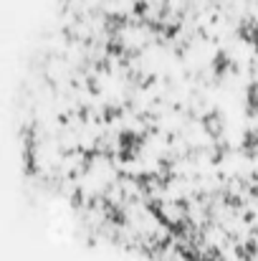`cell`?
I'll use <instances>...</instances> for the list:
<instances>
[{
	"label": "cell",
	"instance_id": "6da1fadb",
	"mask_svg": "<svg viewBox=\"0 0 258 261\" xmlns=\"http://www.w3.org/2000/svg\"><path fill=\"white\" fill-rule=\"evenodd\" d=\"M243 147H246V152H253V150H258V129H248V132H246Z\"/></svg>",
	"mask_w": 258,
	"mask_h": 261
},
{
	"label": "cell",
	"instance_id": "7a4b0ae2",
	"mask_svg": "<svg viewBox=\"0 0 258 261\" xmlns=\"http://www.w3.org/2000/svg\"><path fill=\"white\" fill-rule=\"evenodd\" d=\"M248 107H251V109H258V84H251V87H248Z\"/></svg>",
	"mask_w": 258,
	"mask_h": 261
}]
</instances>
